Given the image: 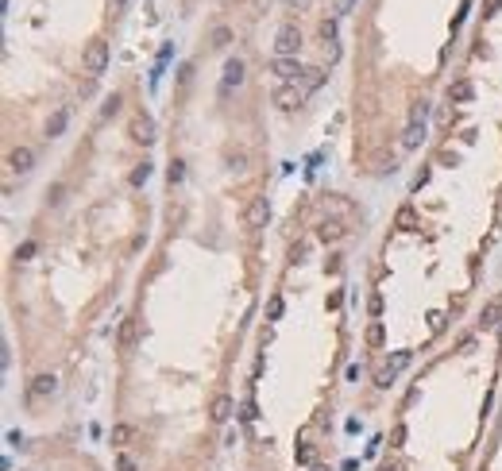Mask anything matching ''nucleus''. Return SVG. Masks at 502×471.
Wrapping results in <instances>:
<instances>
[{"instance_id": "1", "label": "nucleus", "mask_w": 502, "mask_h": 471, "mask_svg": "<svg viewBox=\"0 0 502 471\" xmlns=\"http://www.w3.org/2000/svg\"><path fill=\"white\" fill-rule=\"evenodd\" d=\"M297 50H302V31H297V23H282L275 35V54L278 59H294Z\"/></svg>"}, {"instance_id": "2", "label": "nucleus", "mask_w": 502, "mask_h": 471, "mask_svg": "<svg viewBox=\"0 0 502 471\" xmlns=\"http://www.w3.org/2000/svg\"><path fill=\"white\" fill-rule=\"evenodd\" d=\"M105 66H109V43H105V39H93L85 47V74H93V78H97V74H105Z\"/></svg>"}, {"instance_id": "3", "label": "nucleus", "mask_w": 502, "mask_h": 471, "mask_svg": "<svg viewBox=\"0 0 502 471\" xmlns=\"http://www.w3.org/2000/svg\"><path fill=\"white\" fill-rule=\"evenodd\" d=\"M271 74H278L282 85H294V81L306 78V66H302L297 59H275V62H271Z\"/></svg>"}, {"instance_id": "4", "label": "nucleus", "mask_w": 502, "mask_h": 471, "mask_svg": "<svg viewBox=\"0 0 502 471\" xmlns=\"http://www.w3.org/2000/svg\"><path fill=\"white\" fill-rule=\"evenodd\" d=\"M244 220H247V228H263L271 220V201L266 197H251L244 209Z\"/></svg>"}, {"instance_id": "5", "label": "nucleus", "mask_w": 502, "mask_h": 471, "mask_svg": "<svg viewBox=\"0 0 502 471\" xmlns=\"http://www.w3.org/2000/svg\"><path fill=\"white\" fill-rule=\"evenodd\" d=\"M132 139H136V143H143V147H151V143H155V120L151 116H143V112H139V116H132Z\"/></svg>"}, {"instance_id": "6", "label": "nucleus", "mask_w": 502, "mask_h": 471, "mask_svg": "<svg viewBox=\"0 0 502 471\" xmlns=\"http://www.w3.org/2000/svg\"><path fill=\"white\" fill-rule=\"evenodd\" d=\"M302 101H306V89H297V85H278L275 89V105L282 108V112H294V108H302Z\"/></svg>"}, {"instance_id": "7", "label": "nucleus", "mask_w": 502, "mask_h": 471, "mask_svg": "<svg viewBox=\"0 0 502 471\" xmlns=\"http://www.w3.org/2000/svg\"><path fill=\"white\" fill-rule=\"evenodd\" d=\"M232 413H236V402H232L228 394H217V398L209 402V417H213L217 425H224L228 417H232Z\"/></svg>"}, {"instance_id": "8", "label": "nucleus", "mask_w": 502, "mask_h": 471, "mask_svg": "<svg viewBox=\"0 0 502 471\" xmlns=\"http://www.w3.org/2000/svg\"><path fill=\"white\" fill-rule=\"evenodd\" d=\"M8 167L16 170V174H28V170L35 167V151H31V147H16L8 155Z\"/></svg>"}, {"instance_id": "9", "label": "nucleus", "mask_w": 502, "mask_h": 471, "mask_svg": "<svg viewBox=\"0 0 502 471\" xmlns=\"http://www.w3.org/2000/svg\"><path fill=\"white\" fill-rule=\"evenodd\" d=\"M499 321H502V297H494V302H487V305H483V317H479L483 333H491V328H499Z\"/></svg>"}, {"instance_id": "10", "label": "nucleus", "mask_w": 502, "mask_h": 471, "mask_svg": "<svg viewBox=\"0 0 502 471\" xmlns=\"http://www.w3.org/2000/svg\"><path fill=\"white\" fill-rule=\"evenodd\" d=\"M340 236H344V224H340V220H333V216L317 224V240H321V244H336Z\"/></svg>"}, {"instance_id": "11", "label": "nucleus", "mask_w": 502, "mask_h": 471, "mask_svg": "<svg viewBox=\"0 0 502 471\" xmlns=\"http://www.w3.org/2000/svg\"><path fill=\"white\" fill-rule=\"evenodd\" d=\"M425 136H429V132H425V124H406V132H402V147L406 151H417L425 143Z\"/></svg>"}, {"instance_id": "12", "label": "nucleus", "mask_w": 502, "mask_h": 471, "mask_svg": "<svg viewBox=\"0 0 502 471\" xmlns=\"http://www.w3.org/2000/svg\"><path fill=\"white\" fill-rule=\"evenodd\" d=\"M236 85H244V62L228 59L224 62V89H236Z\"/></svg>"}, {"instance_id": "13", "label": "nucleus", "mask_w": 502, "mask_h": 471, "mask_svg": "<svg viewBox=\"0 0 502 471\" xmlns=\"http://www.w3.org/2000/svg\"><path fill=\"white\" fill-rule=\"evenodd\" d=\"M59 390V379H54V375H35V379H31V394H35V398H47V394H54Z\"/></svg>"}, {"instance_id": "14", "label": "nucleus", "mask_w": 502, "mask_h": 471, "mask_svg": "<svg viewBox=\"0 0 502 471\" xmlns=\"http://www.w3.org/2000/svg\"><path fill=\"white\" fill-rule=\"evenodd\" d=\"M394 224L402 228V232H417V228H421V224H417V213H414L410 205H402V209H398V216H394Z\"/></svg>"}, {"instance_id": "15", "label": "nucleus", "mask_w": 502, "mask_h": 471, "mask_svg": "<svg viewBox=\"0 0 502 471\" xmlns=\"http://www.w3.org/2000/svg\"><path fill=\"white\" fill-rule=\"evenodd\" d=\"M62 132H66V108H59V112L50 116V124H47V139H59Z\"/></svg>"}, {"instance_id": "16", "label": "nucleus", "mask_w": 502, "mask_h": 471, "mask_svg": "<svg viewBox=\"0 0 502 471\" xmlns=\"http://www.w3.org/2000/svg\"><path fill=\"white\" fill-rule=\"evenodd\" d=\"M394 379H398V367H394V364H386V367H379V371H375V386H379V390H386Z\"/></svg>"}, {"instance_id": "17", "label": "nucleus", "mask_w": 502, "mask_h": 471, "mask_svg": "<svg viewBox=\"0 0 502 471\" xmlns=\"http://www.w3.org/2000/svg\"><path fill=\"white\" fill-rule=\"evenodd\" d=\"M109 441L116 444V448H124V444L132 441V425H112V432H109Z\"/></svg>"}, {"instance_id": "18", "label": "nucleus", "mask_w": 502, "mask_h": 471, "mask_svg": "<svg viewBox=\"0 0 502 471\" xmlns=\"http://www.w3.org/2000/svg\"><path fill=\"white\" fill-rule=\"evenodd\" d=\"M367 344H371V348H383V344H386V328H383L379 321L367 328Z\"/></svg>"}, {"instance_id": "19", "label": "nucleus", "mask_w": 502, "mask_h": 471, "mask_svg": "<svg viewBox=\"0 0 502 471\" xmlns=\"http://www.w3.org/2000/svg\"><path fill=\"white\" fill-rule=\"evenodd\" d=\"M448 97L452 101H472V81H456V85L448 89Z\"/></svg>"}, {"instance_id": "20", "label": "nucleus", "mask_w": 502, "mask_h": 471, "mask_svg": "<svg viewBox=\"0 0 502 471\" xmlns=\"http://www.w3.org/2000/svg\"><path fill=\"white\" fill-rule=\"evenodd\" d=\"M425 116H429V101H417V105H410V124H425Z\"/></svg>"}, {"instance_id": "21", "label": "nucleus", "mask_w": 502, "mask_h": 471, "mask_svg": "<svg viewBox=\"0 0 502 471\" xmlns=\"http://www.w3.org/2000/svg\"><path fill=\"white\" fill-rule=\"evenodd\" d=\"M209 39H213V47H217V50H224L228 43H232V31H228V28H213V35H209Z\"/></svg>"}, {"instance_id": "22", "label": "nucleus", "mask_w": 502, "mask_h": 471, "mask_svg": "<svg viewBox=\"0 0 502 471\" xmlns=\"http://www.w3.org/2000/svg\"><path fill=\"white\" fill-rule=\"evenodd\" d=\"M255 417H259V410H255V402H251V398H247V402H240V421L251 425Z\"/></svg>"}, {"instance_id": "23", "label": "nucleus", "mask_w": 502, "mask_h": 471, "mask_svg": "<svg viewBox=\"0 0 502 471\" xmlns=\"http://www.w3.org/2000/svg\"><path fill=\"white\" fill-rule=\"evenodd\" d=\"M147 178H151V163H139V167L132 170V186H143Z\"/></svg>"}, {"instance_id": "24", "label": "nucleus", "mask_w": 502, "mask_h": 471, "mask_svg": "<svg viewBox=\"0 0 502 471\" xmlns=\"http://www.w3.org/2000/svg\"><path fill=\"white\" fill-rule=\"evenodd\" d=\"M325 85V70H306V89Z\"/></svg>"}, {"instance_id": "25", "label": "nucleus", "mask_w": 502, "mask_h": 471, "mask_svg": "<svg viewBox=\"0 0 502 471\" xmlns=\"http://www.w3.org/2000/svg\"><path fill=\"white\" fill-rule=\"evenodd\" d=\"M321 39L336 43V20H321Z\"/></svg>"}, {"instance_id": "26", "label": "nucleus", "mask_w": 502, "mask_h": 471, "mask_svg": "<svg viewBox=\"0 0 502 471\" xmlns=\"http://www.w3.org/2000/svg\"><path fill=\"white\" fill-rule=\"evenodd\" d=\"M35 251H39V247H35V244L28 240V244H20V247H16V259H20V263H28V259L35 255Z\"/></svg>"}, {"instance_id": "27", "label": "nucleus", "mask_w": 502, "mask_h": 471, "mask_svg": "<svg viewBox=\"0 0 502 471\" xmlns=\"http://www.w3.org/2000/svg\"><path fill=\"white\" fill-rule=\"evenodd\" d=\"M167 178H170V186H174V182H182V178H186V167H182V163H170Z\"/></svg>"}, {"instance_id": "28", "label": "nucleus", "mask_w": 502, "mask_h": 471, "mask_svg": "<svg viewBox=\"0 0 502 471\" xmlns=\"http://www.w3.org/2000/svg\"><path fill=\"white\" fill-rule=\"evenodd\" d=\"M132 333H136V321L128 317V321L120 324V344H132Z\"/></svg>"}, {"instance_id": "29", "label": "nucleus", "mask_w": 502, "mask_h": 471, "mask_svg": "<svg viewBox=\"0 0 502 471\" xmlns=\"http://www.w3.org/2000/svg\"><path fill=\"white\" fill-rule=\"evenodd\" d=\"M328 8H333V16H344V12H352V0H328Z\"/></svg>"}, {"instance_id": "30", "label": "nucleus", "mask_w": 502, "mask_h": 471, "mask_svg": "<svg viewBox=\"0 0 502 471\" xmlns=\"http://www.w3.org/2000/svg\"><path fill=\"white\" fill-rule=\"evenodd\" d=\"M266 317H271V321H278V317H282V297H271V305H266Z\"/></svg>"}, {"instance_id": "31", "label": "nucleus", "mask_w": 502, "mask_h": 471, "mask_svg": "<svg viewBox=\"0 0 502 471\" xmlns=\"http://www.w3.org/2000/svg\"><path fill=\"white\" fill-rule=\"evenodd\" d=\"M313 460H317V452L309 448V444L306 448H297V463H309V468H313Z\"/></svg>"}, {"instance_id": "32", "label": "nucleus", "mask_w": 502, "mask_h": 471, "mask_svg": "<svg viewBox=\"0 0 502 471\" xmlns=\"http://www.w3.org/2000/svg\"><path fill=\"white\" fill-rule=\"evenodd\" d=\"M340 266H344V263H340V255H328L325 259V275H340Z\"/></svg>"}, {"instance_id": "33", "label": "nucleus", "mask_w": 502, "mask_h": 471, "mask_svg": "<svg viewBox=\"0 0 502 471\" xmlns=\"http://www.w3.org/2000/svg\"><path fill=\"white\" fill-rule=\"evenodd\" d=\"M116 471H139V468H136V460H132V456H124V452H120V460H116Z\"/></svg>"}, {"instance_id": "34", "label": "nucleus", "mask_w": 502, "mask_h": 471, "mask_svg": "<svg viewBox=\"0 0 502 471\" xmlns=\"http://www.w3.org/2000/svg\"><path fill=\"white\" fill-rule=\"evenodd\" d=\"M402 441H406V425H398V429L390 432V444L394 448H402Z\"/></svg>"}, {"instance_id": "35", "label": "nucleus", "mask_w": 502, "mask_h": 471, "mask_svg": "<svg viewBox=\"0 0 502 471\" xmlns=\"http://www.w3.org/2000/svg\"><path fill=\"white\" fill-rule=\"evenodd\" d=\"M429 328H433V333H441V328H444V313H429Z\"/></svg>"}, {"instance_id": "36", "label": "nucleus", "mask_w": 502, "mask_h": 471, "mask_svg": "<svg viewBox=\"0 0 502 471\" xmlns=\"http://www.w3.org/2000/svg\"><path fill=\"white\" fill-rule=\"evenodd\" d=\"M390 364L398 367V371H402V367H410V352H398V355H394V359H390Z\"/></svg>"}, {"instance_id": "37", "label": "nucleus", "mask_w": 502, "mask_h": 471, "mask_svg": "<svg viewBox=\"0 0 502 471\" xmlns=\"http://www.w3.org/2000/svg\"><path fill=\"white\" fill-rule=\"evenodd\" d=\"M116 108H120V97H109V105L101 108V112H105V116H116Z\"/></svg>"}, {"instance_id": "38", "label": "nucleus", "mask_w": 502, "mask_h": 471, "mask_svg": "<svg viewBox=\"0 0 502 471\" xmlns=\"http://www.w3.org/2000/svg\"><path fill=\"white\" fill-rule=\"evenodd\" d=\"M325 59H328V62L340 59V47H336V43H325Z\"/></svg>"}, {"instance_id": "39", "label": "nucleus", "mask_w": 502, "mask_h": 471, "mask_svg": "<svg viewBox=\"0 0 502 471\" xmlns=\"http://www.w3.org/2000/svg\"><path fill=\"white\" fill-rule=\"evenodd\" d=\"M244 163H247L244 155H228V167H232V170H244Z\"/></svg>"}, {"instance_id": "40", "label": "nucleus", "mask_w": 502, "mask_h": 471, "mask_svg": "<svg viewBox=\"0 0 502 471\" xmlns=\"http://www.w3.org/2000/svg\"><path fill=\"white\" fill-rule=\"evenodd\" d=\"M499 8H502V0H487V8H483V16H494Z\"/></svg>"}, {"instance_id": "41", "label": "nucleus", "mask_w": 502, "mask_h": 471, "mask_svg": "<svg viewBox=\"0 0 502 471\" xmlns=\"http://www.w3.org/2000/svg\"><path fill=\"white\" fill-rule=\"evenodd\" d=\"M340 302H344V294H340V290H333V294H328V309H336Z\"/></svg>"}, {"instance_id": "42", "label": "nucleus", "mask_w": 502, "mask_h": 471, "mask_svg": "<svg viewBox=\"0 0 502 471\" xmlns=\"http://www.w3.org/2000/svg\"><path fill=\"white\" fill-rule=\"evenodd\" d=\"M309 471H333V468H325V463H313V468H309Z\"/></svg>"}, {"instance_id": "43", "label": "nucleus", "mask_w": 502, "mask_h": 471, "mask_svg": "<svg viewBox=\"0 0 502 471\" xmlns=\"http://www.w3.org/2000/svg\"><path fill=\"white\" fill-rule=\"evenodd\" d=\"M379 471H398V468H394V463H383V468H379Z\"/></svg>"}, {"instance_id": "44", "label": "nucleus", "mask_w": 502, "mask_h": 471, "mask_svg": "<svg viewBox=\"0 0 502 471\" xmlns=\"http://www.w3.org/2000/svg\"><path fill=\"white\" fill-rule=\"evenodd\" d=\"M290 4H306V0H290Z\"/></svg>"}]
</instances>
